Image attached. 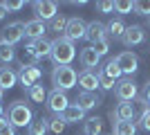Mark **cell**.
<instances>
[{
    "label": "cell",
    "instance_id": "1",
    "mask_svg": "<svg viewBox=\"0 0 150 135\" xmlns=\"http://www.w3.org/2000/svg\"><path fill=\"white\" fill-rule=\"evenodd\" d=\"M76 56L74 43L67 41L65 36H58L56 41H52V54L50 59L54 61V65H69Z\"/></svg>",
    "mask_w": 150,
    "mask_h": 135
},
{
    "label": "cell",
    "instance_id": "2",
    "mask_svg": "<svg viewBox=\"0 0 150 135\" xmlns=\"http://www.w3.org/2000/svg\"><path fill=\"white\" fill-rule=\"evenodd\" d=\"M7 119L13 124V129H29V124L34 122V113L27 106L25 101H13L9 106V113H7Z\"/></svg>",
    "mask_w": 150,
    "mask_h": 135
},
{
    "label": "cell",
    "instance_id": "3",
    "mask_svg": "<svg viewBox=\"0 0 150 135\" xmlns=\"http://www.w3.org/2000/svg\"><path fill=\"white\" fill-rule=\"evenodd\" d=\"M79 81V74L72 65H54L52 70V84L56 86V90H69L74 88Z\"/></svg>",
    "mask_w": 150,
    "mask_h": 135
},
{
    "label": "cell",
    "instance_id": "4",
    "mask_svg": "<svg viewBox=\"0 0 150 135\" xmlns=\"http://www.w3.org/2000/svg\"><path fill=\"white\" fill-rule=\"evenodd\" d=\"M23 36H25V23H20V20L7 23L0 29V41L7 43V45H16L18 41H23Z\"/></svg>",
    "mask_w": 150,
    "mask_h": 135
},
{
    "label": "cell",
    "instance_id": "5",
    "mask_svg": "<svg viewBox=\"0 0 150 135\" xmlns=\"http://www.w3.org/2000/svg\"><path fill=\"white\" fill-rule=\"evenodd\" d=\"M114 95L119 101H134L139 97V90H137V84L132 79H119L114 84Z\"/></svg>",
    "mask_w": 150,
    "mask_h": 135
},
{
    "label": "cell",
    "instance_id": "6",
    "mask_svg": "<svg viewBox=\"0 0 150 135\" xmlns=\"http://www.w3.org/2000/svg\"><path fill=\"white\" fill-rule=\"evenodd\" d=\"M34 14H36L38 20L52 23V20L58 16V5L52 2V0H38V2H34Z\"/></svg>",
    "mask_w": 150,
    "mask_h": 135
},
{
    "label": "cell",
    "instance_id": "7",
    "mask_svg": "<svg viewBox=\"0 0 150 135\" xmlns=\"http://www.w3.org/2000/svg\"><path fill=\"white\" fill-rule=\"evenodd\" d=\"M40 77H43V72H40V68H36V65H20V70H18V81L23 84V88H27V90L38 86Z\"/></svg>",
    "mask_w": 150,
    "mask_h": 135
},
{
    "label": "cell",
    "instance_id": "8",
    "mask_svg": "<svg viewBox=\"0 0 150 135\" xmlns=\"http://www.w3.org/2000/svg\"><path fill=\"white\" fill-rule=\"evenodd\" d=\"M85 32H88V23L83 18H79V16H74V18L67 20V27H65V39L67 41H81L85 39Z\"/></svg>",
    "mask_w": 150,
    "mask_h": 135
},
{
    "label": "cell",
    "instance_id": "9",
    "mask_svg": "<svg viewBox=\"0 0 150 135\" xmlns=\"http://www.w3.org/2000/svg\"><path fill=\"white\" fill-rule=\"evenodd\" d=\"M67 106H69V99H67V95H65V90H56L54 88L52 92H47V108H50L52 113L63 115Z\"/></svg>",
    "mask_w": 150,
    "mask_h": 135
},
{
    "label": "cell",
    "instance_id": "10",
    "mask_svg": "<svg viewBox=\"0 0 150 135\" xmlns=\"http://www.w3.org/2000/svg\"><path fill=\"white\" fill-rule=\"evenodd\" d=\"M114 61H117V65L121 68L123 74H134L139 70V56L134 52H121L114 56Z\"/></svg>",
    "mask_w": 150,
    "mask_h": 135
},
{
    "label": "cell",
    "instance_id": "11",
    "mask_svg": "<svg viewBox=\"0 0 150 135\" xmlns=\"http://www.w3.org/2000/svg\"><path fill=\"white\" fill-rule=\"evenodd\" d=\"M146 41V32L141 25H130L125 27L123 36H121V43L125 45V47H134V45H141Z\"/></svg>",
    "mask_w": 150,
    "mask_h": 135
},
{
    "label": "cell",
    "instance_id": "12",
    "mask_svg": "<svg viewBox=\"0 0 150 135\" xmlns=\"http://www.w3.org/2000/svg\"><path fill=\"white\" fill-rule=\"evenodd\" d=\"M134 115H137V110H134V104L132 101H119L117 108L112 110L114 122H134Z\"/></svg>",
    "mask_w": 150,
    "mask_h": 135
},
{
    "label": "cell",
    "instance_id": "13",
    "mask_svg": "<svg viewBox=\"0 0 150 135\" xmlns=\"http://www.w3.org/2000/svg\"><path fill=\"white\" fill-rule=\"evenodd\" d=\"M76 84L83 88V92H96L99 88V72H92V70H83L79 74V81Z\"/></svg>",
    "mask_w": 150,
    "mask_h": 135
},
{
    "label": "cell",
    "instance_id": "14",
    "mask_svg": "<svg viewBox=\"0 0 150 135\" xmlns=\"http://www.w3.org/2000/svg\"><path fill=\"white\" fill-rule=\"evenodd\" d=\"M101 95L99 92H79V97H76V106L79 108H83V110H92V108H96V106H101Z\"/></svg>",
    "mask_w": 150,
    "mask_h": 135
},
{
    "label": "cell",
    "instance_id": "15",
    "mask_svg": "<svg viewBox=\"0 0 150 135\" xmlns=\"http://www.w3.org/2000/svg\"><path fill=\"white\" fill-rule=\"evenodd\" d=\"M45 32H47V25H45L43 20H27L25 23V36L29 41H36V39H45Z\"/></svg>",
    "mask_w": 150,
    "mask_h": 135
},
{
    "label": "cell",
    "instance_id": "16",
    "mask_svg": "<svg viewBox=\"0 0 150 135\" xmlns=\"http://www.w3.org/2000/svg\"><path fill=\"white\" fill-rule=\"evenodd\" d=\"M85 39L90 41V43H99V41L108 39V27L103 25V23H99V20H92L88 25V32H85Z\"/></svg>",
    "mask_w": 150,
    "mask_h": 135
},
{
    "label": "cell",
    "instance_id": "17",
    "mask_svg": "<svg viewBox=\"0 0 150 135\" xmlns=\"http://www.w3.org/2000/svg\"><path fill=\"white\" fill-rule=\"evenodd\" d=\"M79 61H81V65L85 68V70H92V68H96V65H99L101 56L96 54V50H94L92 45H88V47H83V50H81Z\"/></svg>",
    "mask_w": 150,
    "mask_h": 135
},
{
    "label": "cell",
    "instance_id": "18",
    "mask_svg": "<svg viewBox=\"0 0 150 135\" xmlns=\"http://www.w3.org/2000/svg\"><path fill=\"white\" fill-rule=\"evenodd\" d=\"M63 119H65V124H79V122H85V110L79 108L76 104H69L67 108H65V113H63Z\"/></svg>",
    "mask_w": 150,
    "mask_h": 135
},
{
    "label": "cell",
    "instance_id": "19",
    "mask_svg": "<svg viewBox=\"0 0 150 135\" xmlns=\"http://www.w3.org/2000/svg\"><path fill=\"white\" fill-rule=\"evenodd\" d=\"M16 81H18V74H16V70H11V68H0V90L5 92V90L13 88L16 86Z\"/></svg>",
    "mask_w": 150,
    "mask_h": 135
},
{
    "label": "cell",
    "instance_id": "20",
    "mask_svg": "<svg viewBox=\"0 0 150 135\" xmlns=\"http://www.w3.org/2000/svg\"><path fill=\"white\" fill-rule=\"evenodd\" d=\"M83 131H85V135H101V131H103V119L101 117H88L85 122H83Z\"/></svg>",
    "mask_w": 150,
    "mask_h": 135
},
{
    "label": "cell",
    "instance_id": "21",
    "mask_svg": "<svg viewBox=\"0 0 150 135\" xmlns=\"http://www.w3.org/2000/svg\"><path fill=\"white\" fill-rule=\"evenodd\" d=\"M105 27H108V36L121 41V36H123V32H125V27H128V25L123 23V18H112Z\"/></svg>",
    "mask_w": 150,
    "mask_h": 135
},
{
    "label": "cell",
    "instance_id": "22",
    "mask_svg": "<svg viewBox=\"0 0 150 135\" xmlns=\"http://www.w3.org/2000/svg\"><path fill=\"white\" fill-rule=\"evenodd\" d=\"M137 124L134 122H112V135H134Z\"/></svg>",
    "mask_w": 150,
    "mask_h": 135
},
{
    "label": "cell",
    "instance_id": "23",
    "mask_svg": "<svg viewBox=\"0 0 150 135\" xmlns=\"http://www.w3.org/2000/svg\"><path fill=\"white\" fill-rule=\"evenodd\" d=\"M50 131V119L47 117H38L29 124V135H47Z\"/></svg>",
    "mask_w": 150,
    "mask_h": 135
},
{
    "label": "cell",
    "instance_id": "24",
    "mask_svg": "<svg viewBox=\"0 0 150 135\" xmlns=\"http://www.w3.org/2000/svg\"><path fill=\"white\" fill-rule=\"evenodd\" d=\"M101 72H103L108 79H112V81H119V79L123 77V72H121V68L117 65V61H114V59H110V61L105 63V68H103Z\"/></svg>",
    "mask_w": 150,
    "mask_h": 135
},
{
    "label": "cell",
    "instance_id": "25",
    "mask_svg": "<svg viewBox=\"0 0 150 135\" xmlns=\"http://www.w3.org/2000/svg\"><path fill=\"white\" fill-rule=\"evenodd\" d=\"M16 59V50H13V45H7V43H2L0 41V61L5 65H9Z\"/></svg>",
    "mask_w": 150,
    "mask_h": 135
},
{
    "label": "cell",
    "instance_id": "26",
    "mask_svg": "<svg viewBox=\"0 0 150 135\" xmlns=\"http://www.w3.org/2000/svg\"><path fill=\"white\" fill-rule=\"evenodd\" d=\"M27 95H29L31 101H36V104L47 101V90H45L43 86H34V88H29V90H27Z\"/></svg>",
    "mask_w": 150,
    "mask_h": 135
},
{
    "label": "cell",
    "instance_id": "27",
    "mask_svg": "<svg viewBox=\"0 0 150 135\" xmlns=\"http://www.w3.org/2000/svg\"><path fill=\"white\" fill-rule=\"evenodd\" d=\"M65 126H67V124H65L63 115H54L50 119V131H52V133H56V135H61L63 131H65Z\"/></svg>",
    "mask_w": 150,
    "mask_h": 135
},
{
    "label": "cell",
    "instance_id": "28",
    "mask_svg": "<svg viewBox=\"0 0 150 135\" xmlns=\"http://www.w3.org/2000/svg\"><path fill=\"white\" fill-rule=\"evenodd\" d=\"M114 11L117 14H130V11H134V2L132 0H114Z\"/></svg>",
    "mask_w": 150,
    "mask_h": 135
},
{
    "label": "cell",
    "instance_id": "29",
    "mask_svg": "<svg viewBox=\"0 0 150 135\" xmlns=\"http://www.w3.org/2000/svg\"><path fill=\"white\" fill-rule=\"evenodd\" d=\"M134 14H139V16H150V0H137V2H134Z\"/></svg>",
    "mask_w": 150,
    "mask_h": 135
},
{
    "label": "cell",
    "instance_id": "30",
    "mask_svg": "<svg viewBox=\"0 0 150 135\" xmlns=\"http://www.w3.org/2000/svg\"><path fill=\"white\" fill-rule=\"evenodd\" d=\"M65 27H67V20L63 18V16H56V18L50 23V29H52V32H58V34L65 32Z\"/></svg>",
    "mask_w": 150,
    "mask_h": 135
},
{
    "label": "cell",
    "instance_id": "31",
    "mask_svg": "<svg viewBox=\"0 0 150 135\" xmlns=\"http://www.w3.org/2000/svg\"><path fill=\"white\" fill-rule=\"evenodd\" d=\"M0 135H16L13 124L7 119V117H0Z\"/></svg>",
    "mask_w": 150,
    "mask_h": 135
},
{
    "label": "cell",
    "instance_id": "32",
    "mask_svg": "<svg viewBox=\"0 0 150 135\" xmlns=\"http://www.w3.org/2000/svg\"><path fill=\"white\" fill-rule=\"evenodd\" d=\"M92 47L96 50V54H99V56H105L108 52H110V41L103 39V41H99V43H94Z\"/></svg>",
    "mask_w": 150,
    "mask_h": 135
},
{
    "label": "cell",
    "instance_id": "33",
    "mask_svg": "<svg viewBox=\"0 0 150 135\" xmlns=\"http://www.w3.org/2000/svg\"><path fill=\"white\" fill-rule=\"evenodd\" d=\"M96 9H99L101 14H110V11H114V2H110V0H99V2H96Z\"/></svg>",
    "mask_w": 150,
    "mask_h": 135
},
{
    "label": "cell",
    "instance_id": "34",
    "mask_svg": "<svg viewBox=\"0 0 150 135\" xmlns=\"http://www.w3.org/2000/svg\"><path fill=\"white\" fill-rule=\"evenodd\" d=\"M2 5L7 7V11H20V9L25 7V2H23V0H7Z\"/></svg>",
    "mask_w": 150,
    "mask_h": 135
},
{
    "label": "cell",
    "instance_id": "35",
    "mask_svg": "<svg viewBox=\"0 0 150 135\" xmlns=\"http://www.w3.org/2000/svg\"><path fill=\"white\" fill-rule=\"evenodd\" d=\"M114 84H117V81L108 79L105 74H103V72H99V86H101L103 90H112V88H114Z\"/></svg>",
    "mask_w": 150,
    "mask_h": 135
},
{
    "label": "cell",
    "instance_id": "36",
    "mask_svg": "<svg viewBox=\"0 0 150 135\" xmlns=\"http://www.w3.org/2000/svg\"><path fill=\"white\" fill-rule=\"evenodd\" d=\"M139 126H141L144 131H150V108L141 113V117H139Z\"/></svg>",
    "mask_w": 150,
    "mask_h": 135
},
{
    "label": "cell",
    "instance_id": "37",
    "mask_svg": "<svg viewBox=\"0 0 150 135\" xmlns=\"http://www.w3.org/2000/svg\"><path fill=\"white\" fill-rule=\"evenodd\" d=\"M141 97H144V99H146V104L150 106V81L146 84V88H144V95H141Z\"/></svg>",
    "mask_w": 150,
    "mask_h": 135
},
{
    "label": "cell",
    "instance_id": "38",
    "mask_svg": "<svg viewBox=\"0 0 150 135\" xmlns=\"http://www.w3.org/2000/svg\"><path fill=\"white\" fill-rule=\"evenodd\" d=\"M7 14H9V11H7V7H5V5H2V2H0V20L5 18Z\"/></svg>",
    "mask_w": 150,
    "mask_h": 135
},
{
    "label": "cell",
    "instance_id": "39",
    "mask_svg": "<svg viewBox=\"0 0 150 135\" xmlns=\"http://www.w3.org/2000/svg\"><path fill=\"white\" fill-rule=\"evenodd\" d=\"M2 113H5V106H2V101H0V117H2Z\"/></svg>",
    "mask_w": 150,
    "mask_h": 135
},
{
    "label": "cell",
    "instance_id": "40",
    "mask_svg": "<svg viewBox=\"0 0 150 135\" xmlns=\"http://www.w3.org/2000/svg\"><path fill=\"white\" fill-rule=\"evenodd\" d=\"M0 101H2V90H0Z\"/></svg>",
    "mask_w": 150,
    "mask_h": 135
}]
</instances>
